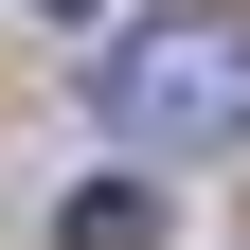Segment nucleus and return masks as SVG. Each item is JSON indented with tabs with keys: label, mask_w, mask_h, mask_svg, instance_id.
<instances>
[{
	"label": "nucleus",
	"mask_w": 250,
	"mask_h": 250,
	"mask_svg": "<svg viewBox=\"0 0 250 250\" xmlns=\"http://www.w3.org/2000/svg\"><path fill=\"white\" fill-rule=\"evenodd\" d=\"M107 125H125V143H161V161L232 143V125H250V36H232V18L125 36V54H107Z\"/></svg>",
	"instance_id": "obj_1"
},
{
	"label": "nucleus",
	"mask_w": 250,
	"mask_h": 250,
	"mask_svg": "<svg viewBox=\"0 0 250 250\" xmlns=\"http://www.w3.org/2000/svg\"><path fill=\"white\" fill-rule=\"evenodd\" d=\"M54 232H72V250H161V197H143V179H89Z\"/></svg>",
	"instance_id": "obj_2"
},
{
	"label": "nucleus",
	"mask_w": 250,
	"mask_h": 250,
	"mask_svg": "<svg viewBox=\"0 0 250 250\" xmlns=\"http://www.w3.org/2000/svg\"><path fill=\"white\" fill-rule=\"evenodd\" d=\"M36 18H89V0H36Z\"/></svg>",
	"instance_id": "obj_3"
}]
</instances>
